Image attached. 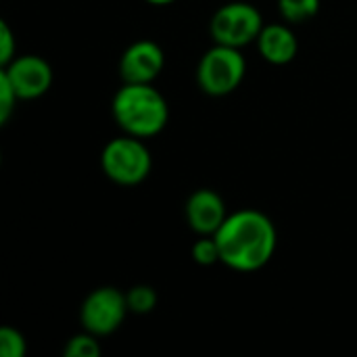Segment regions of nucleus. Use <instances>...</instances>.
Wrapping results in <instances>:
<instances>
[{"label": "nucleus", "instance_id": "dca6fc26", "mask_svg": "<svg viewBox=\"0 0 357 357\" xmlns=\"http://www.w3.org/2000/svg\"><path fill=\"white\" fill-rule=\"evenodd\" d=\"M17 102H19V96H17L15 88H13V84H10L8 77L0 71V123H2V126L10 119V115H13Z\"/></svg>", "mask_w": 357, "mask_h": 357}, {"label": "nucleus", "instance_id": "f03ea898", "mask_svg": "<svg viewBox=\"0 0 357 357\" xmlns=\"http://www.w3.org/2000/svg\"><path fill=\"white\" fill-rule=\"evenodd\" d=\"M111 113L123 134L142 140L161 134L169 121L167 98L153 84H123L113 96Z\"/></svg>", "mask_w": 357, "mask_h": 357}, {"label": "nucleus", "instance_id": "0eeeda50", "mask_svg": "<svg viewBox=\"0 0 357 357\" xmlns=\"http://www.w3.org/2000/svg\"><path fill=\"white\" fill-rule=\"evenodd\" d=\"M0 71L13 84L19 100H36L44 96L54 79L50 63L38 54H17Z\"/></svg>", "mask_w": 357, "mask_h": 357}, {"label": "nucleus", "instance_id": "6e6552de", "mask_svg": "<svg viewBox=\"0 0 357 357\" xmlns=\"http://www.w3.org/2000/svg\"><path fill=\"white\" fill-rule=\"evenodd\" d=\"M165 67V52L155 40L132 42L119 59L123 84H153Z\"/></svg>", "mask_w": 357, "mask_h": 357}, {"label": "nucleus", "instance_id": "f257e3e1", "mask_svg": "<svg viewBox=\"0 0 357 357\" xmlns=\"http://www.w3.org/2000/svg\"><path fill=\"white\" fill-rule=\"evenodd\" d=\"M213 238L220 247V264L243 274L266 268L278 245L274 222L259 209H238L228 213Z\"/></svg>", "mask_w": 357, "mask_h": 357}, {"label": "nucleus", "instance_id": "4468645a", "mask_svg": "<svg viewBox=\"0 0 357 357\" xmlns=\"http://www.w3.org/2000/svg\"><path fill=\"white\" fill-rule=\"evenodd\" d=\"M25 354H27L25 337L17 328H13V326H2L0 328V356L25 357Z\"/></svg>", "mask_w": 357, "mask_h": 357}, {"label": "nucleus", "instance_id": "ddd939ff", "mask_svg": "<svg viewBox=\"0 0 357 357\" xmlns=\"http://www.w3.org/2000/svg\"><path fill=\"white\" fill-rule=\"evenodd\" d=\"M102 349H100V343H98V337L84 331L75 337H71L65 345V357H100Z\"/></svg>", "mask_w": 357, "mask_h": 357}, {"label": "nucleus", "instance_id": "39448f33", "mask_svg": "<svg viewBox=\"0 0 357 357\" xmlns=\"http://www.w3.org/2000/svg\"><path fill=\"white\" fill-rule=\"evenodd\" d=\"M264 25H266L264 17L255 4L234 0V2L220 6L213 13L209 21V33L215 44L245 48L257 42Z\"/></svg>", "mask_w": 357, "mask_h": 357}, {"label": "nucleus", "instance_id": "9d476101", "mask_svg": "<svg viewBox=\"0 0 357 357\" xmlns=\"http://www.w3.org/2000/svg\"><path fill=\"white\" fill-rule=\"evenodd\" d=\"M255 44L270 65H289L299 52V40L287 23H266Z\"/></svg>", "mask_w": 357, "mask_h": 357}, {"label": "nucleus", "instance_id": "f3484780", "mask_svg": "<svg viewBox=\"0 0 357 357\" xmlns=\"http://www.w3.org/2000/svg\"><path fill=\"white\" fill-rule=\"evenodd\" d=\"M17 56V42L15 33L6 21H0V67L8 65Z\"/></svg>", "mask_w": 357, "mask_h": 357}, {"label": "nucleus", "instance_id": "f8f14e48", "mask_svg": "<svg viewBox=\"0 0 357 357\" xmlns=\"http://www.w3.org/2000/svg\"><path fill=\"white\" fill-rule=\"evenodd\" d=\"M128 299V310L130 314L136 316H146L157 307V293L149 284H136L126 293Z\"/></svg>", "mask_w": 357, "mask_h": 357}, {"label": "nucleus", "instance_id": "2eb2a0df", "mask_svg": "<svg viewBox=\"0 0 357 357\" xmlns=\"http://www.w3.org/2000/svg\"><path fill=\"white\" fill-rule=\"evenodd\" d=\"M190 257L197 266H213L220 261V247L213 236H199L190 249Z\"/></svg>", "mask_w": 357, "mask_h": 357}, {"label": "nucleus", "instance_id": "20e7f679", "mask_svg": "<svg viewBox=\"0 0 357 357\" xmlns=\"http://www.w3.org/2000/svg\"><path fill=\"white\" fill-rule=\"evenodd\" d=\"M245 73L247 61L243 56V48L213 42L197 65V84L207 96L222 98L238 90Z\"/></svg>", "mask_w": 357, "mask_h": 357}, {"label": "nucleus", "instance_id": "423d86ee", "mask_svg": "<svg viewBox=\"0 0 357 357\" xmlns=\"http://www.w3.org/2000/svg\"><path fill=\"white\" fill-rule=\"evenodd\" d=\"M130 314L126 293L115 287H98L86 295L79 307V324L98 339L113 335Z\"/></svg>", "mask_w": 357, "mask_h": 357}, {"label": "nucleus", "instance_id": "9b49d317", "mask_svg": "<svg viewBox=\"0 0 357 357\" xmlns=\"http://www.w3.org/2000/svg\"><path fill=\"white\" fill-rule=\"evenodd\" d=\"M276 6L287 23L299 25V23H307L318 15L320 0H276Z\"/></svg>", "mask_w": 357, "mask_h": 357}, {"label": "nucleus", "instance_id": "a211bd4d", "mask_svg": "<svg viewBox=\"0 0 357 357\" xmlns=\"http://www.w3.org/2000/svg\"><path fill=\"white\" fill-rule=\"evenodd\" d=\"M144 2H149L153 6H167V4H174L176 0H144Z\"/></svg>", "mask_w": 357, "mask_h": 357}, {"label": "nucleus", "instance_id": "7ed1b4c3", "mask_svg": "<svg viewBox=\"0 0 357 357\" xmlns=\"http://www.w3.org/2000/svg\"><path fill=\"white\" fill-rule=\"evenodd\" d=\"M100 167L111 182L119 186H138L151 176L153 155L142 138L123 134L105 144Z\"/></svg>", "mask_w": 357, "mask_h": 357}, {"label": "nucleus", "instance_id": "1a4fd4ad", "mask_svg": "<svg viewBox=\"0 0 357 357\" xmlns=\"http://www.w3.org/2000/svg\"><path fill=\"white\" fill-rule=\"evenodd\" d=\"M184 215L192 232L199 236H213L226 222L228 211L224 199L211 188L195 190L184 205Z\"/></svg>", "mask_w": 357, "mask_h": 357}]
</instances>
